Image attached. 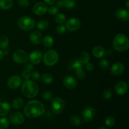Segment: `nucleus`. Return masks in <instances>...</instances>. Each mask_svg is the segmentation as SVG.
Masks as SVG:
<instances>
[{
  "instance_id": "f257e3e1",
  "label": "nucleus",
  "mask_w": 129,
  "mask_h": 129,
  "mask_svg": "<svg viewBox=\"0 0 129 129\" xmlns=\"http://www.w3.org/2000/svg\"><path fill=\"white\" fill-rule=\"evenodd\" d=\"M45 112V107L41 102L31 100L28 102L24 108V113L30 118L40 117Z\"/></svg>"
},
{
  "instance_id": "f03ea898",
  "label": "nucleus",
  "mask_w": 129,
  "mask_h": 129,
  "mask_svg": "<svg viewBox=\"0 0 129 129\" xmlns=\"http://www.w3.org/2000/svg\"><path fill=\"white\" fill-rule=\"evenodd\" d=\"M39 91V86L34 81L26 79L21 84V93L26 98H34L37 95Z\"/></svg>"
},
{
  "instance_id": "7ed1b4c3",
  "label": "nucleus",
  "mask_w": 129,
  "mask_h": 129,
  "mask_svg": "<svg viewBox=\"0 0 129 129\" xmlns=\"http://www.w3.org/2000/svg\"><path fill=\"white\" fill-rule=\"evenodd\" d=\"M113 46L117 51H127L129 47V40L127 36L123 34H118L114 37L113 40Z\"/></svg>"
},
{
  "instance_id": "20e7f679",
  "label": "nucleus",
  "mask_w": 129,
  "mask_h": 129,
  "mask_svg": "<svg viewBox=\"0 0 129 129\" xmlns=\"http://www.w3.org/2000/svg\"><path fill=\"white\" fill-rule=\"evenodd\" d=\"M59 54L55 50H49L43 56V61L47 66H53L59 61Z\"/></svg>"
},
{
  "instance_id": "39448f33",
  "label": "nucleus",
  "mask_w": 129,
  "mask_h": 129,
  "mask_svg": "<svg viewBox=\"0 0 129 129\" xmlns=\"http://www.w3.org/2000/svg\"><path fill=\"white\" fill-rule=\"evenodd\" d=\"M19 27L25 31H30L34 29L35 25V20L28 16H23L19 19L18 21Z\"/></svg>"
},
{
  "instance_id": "423d86ee",
  "label": "nucleus",
  "mask_w": 129,
  "mask_h": 129,
  "mask_svg": "<svg viewBox=\"0 0 129 129\" xmlns=\"http://www.w3.org/2000/svg\"><path fill=\"white\" fill-rule=\"evenodd\" d=\"M65 107V102L60 97L52 99L51 101V108L52 111L55 114H60L64 110Z\"/></svg>"
},
{
  "instance_id": "0eeeda50",
  "label": "nucleus",
  "mask_w": 129,
  "mask_h": 129,
  "mask_svg": "<svg viewBox=\"0 0 129 129\" xmlns=\"http://www.w3.org/2000/svg\"><path fill=\"white\" fill-rule=\"evenodd\" d=\"M12 58L15 62L23 64L26 62L28 60V54L25 50L18 49L15 51L12 55Z\"/></svg>"
},
{
  "instance_id": "6e6552de",
  "label": "nucleus",
  "mask_w": 129,
  "mask_h": 129,
  "mask_svg": "<svg viewBox=\"0 0 129 129\" xmlns=\"http://www.w3.org/2000/svg\"><path fill=\"white\" fill-rule=\"evenodd\" d=\"M82 118L85 122H89L93 120L96 115V110L91 107H86L82 111Z\"/></svg>"
},
{
  "instance_id": "1a4fd4ad",
  "label": "nucleus",
  "mask_w": 129,
  "mask_h": 129,
  "mask_svg": "<svg viewBox=\"0 0 129 129\" xmlns=\"http://www.w3.org/2000/svg\"><path fill=\"white\" fill-rule=\"evenodd\" d=\"M66 29H68L69 31H77L81 27L80 20L77 18H71L66 21Z\"/></svg>"
},
{
  "instance_id": "9d476101",
  "label": "nucleus",
  "mask_w": 129,
  "mask_h": 129,
  "mask_svg": "<svg viewBox=\"0 0 129 129\" xmlns=\"http://www.w3.org/2000/svg\"><path fill=\"white\" fill-rule=\"evenodd\" d=\"M9 120L15 125H21L25 121V117L21 112H14L9 116Z\"/></svg>"
},
{
  "instance_id": "9b49d317",
  "label": "nucleus",
  "mask_w": 129,
  "mask_h": 129,
  "mask_svg": "<svg viewBox=\"0 0 129 129\" xmlns=\"http://www.w3.org/2000/svg\"><path fill=\"white\" fill-rule=\"evenodd\" d=\"M22 84L21 78L19 76L14 75L10 77L7 81V86L10 89H15L18 88Z\"/></svg>"
},
{
  "instance_id": "f8f14e48",
  "label": "nucleus",
  "mask_w": 129,
  "mask_h": 129,
  "mask_svg": "<svg viewBox=\"0 0 129 129\" xmlns=\"http://www.w3.org/2000/svg\"><path fill=\"white\" fill-rule=\"evenodd\" d=\"M48 10L47 5L44 3L39 2L37 3L33 6V12L38 16H42L45 15Z\"/></svg>"
},
{
  "instance_id": "ddd939ff",
  "label": "nucleus",
  "mask_w": 129,
  "mask_h": 129,
  "mask_svg": "<svg viewBox=\"0 0 129 129\" xmlns=\"http://www.w3.org/2000/svg\"><path fill=\"white\" fill-rule=\"evenodd\" d=\"M28 59L33 64H38L43 59V54L40 50H34L28 55Z\"/></svg>"
},
{
  "instance_id": "4468645a",
  "label": "nucleus",
  "mask_w": 129,
  "mask_h": 129,
  "mask_svg": "<svg viewBox=\"0 0 129 129\" xmlns=\"http://www.w3.org/2000/svg\"><path fill=\"white\" fill-rule=\"evenodd\" d=\"M63 84L69 89H73L76 87L77 81L71 76H66L63 79Z\"/></svg>"
},
{
  "instance_id": "2eb2a0df",
  "label": "nucleus",
  "mask_w": 129,
  "mask_h": 129,
  "mask_svg": "<svg viewBox=\"0 0 129 129\" xmlns=\"http://www.w3.org/2000/svg\"><path fill=\"white\" fill-rule=\"evenodd\" d=\"M30 40L34 45H39L42 41V35L39 30H34L30 34Z\"/></svg>"
},
{
  "instance_id": "dca6fc26",
  "label": "nucleus",
  "mask_w": 129,
  "mask_h": 129,
  "mask_svg": "<svg viewBox=\"0 0 129 129\" xmlns=\"http://www.w3.org/2000/svg\"><path fill=\"white\" fill-rule=\"evenodd\" d=\"M115 91L118 95H123L128 91V84L124 81H120L115 86Z\"/></svg>"
},
{
  "instance_id": "f3484780",
  "label": "nucleus",
  "mask_w": 129,
  "mask_h": 129,
  "mask_svg": "<svg viewBox=\"0 0 129 129\" xmlns=\"http://www.w3.org/2000/svg\"><path fill=\"white\" fill-rule=\"evenodd\" d=\"M115 16L118 20L122 21H128L129 20V11L128 10L120 8L115 11Z\"/></svg>"
},
{
  "instance_id": "a211bd4d",
  "label": "nucleus",
  "mask_w": 129,
  "mask_h": 129,
  "mask_svg": "<svg viewBox=\"0 0 129 129\" xmlns=\"http://www.w3.org/2000/svg\"><path fill=\"white\" fill-rule=\"evenodd\" d=\"M110 71L114 76L121 75L124 72V66L121 62H116L112 65Z\"/></svg>"
},
{
  "instance_id": "6ab92c4d",
  "label": "nucleus",
  "mask_w": 129,
  "mask_h": 129,
  "mask_svg": "<svg viewBox=\"0 0 129 129\" xmlns=\"http://www.w3.org/2000/svg\"><path fill=\"white\" fill-rule=\"evenodd\" d=\"M92 54L96 58L100 59L105 55V50L102 46H99V45L95 46L94 47H93V50H92Z\"/></svg>"
},
{
  "instance_id": "aec40b11",
  "label": "nucleus",
  "mask_w": 129,
  "mask_h": 129,
  "mask_svg": "<svg viewBox=\"0 0 129 129\" xmlns=\"http://www.w3.org/2000/svg\"><path fill=\"white\" fill-rule=\"evenodd\" d=\"M11 110L10 105L7 102H0V116L4 117L8 114Z\"/></svg>"
},
{
  "instance_id": "412c9836",
  "label": "nucleus",
  "mask_w": 129,
  "mask_h": 129,
  "mask_svg": "<svg viewBox=\"0 0 129 129\" xmlns=\"http://www.w3.org/2000/svg\"><path fill=\"white\" fill-rule=\"evenodd\" d=\"M13 5V0H0V9L7 10L11 8Z\"/></svg>"
},
{
  "instance_id": "4be33fe9",
  "label": "nucleus",
  "mask_w": 129,
  "mask_h": 129,
  "mask_svg": "<svg viewBox=\"0 0 129 129\" xmlns=\"http://www.w3.org/2000/svg\"><path fill=\"white\" fill-rule=\"evenodd\" d=\"M78 60L82 64H86L89 61L90 59V55L86 52H83L79 54V57H78Z\"/></svg>"
},
{
  "instance_id": "5701e85b",
  "label": "nucleus",
  "mask_w": 129,
  "mask_h": 129,
  "mask_svg": "<svg viewBox=\"0 0 129 129\" xmlns=\"http://www.w3.org/2000/svg\"><path fill=\"white\" fill-rule=\"evenodd\" d=\"M24 104V100L22 98L18 97L15 98L12 102V107L15 110L20 109Z\"/></svg>"
},
{
  "instance_id": "b1692460",
  "label": "nucleus",
  "mask_w": 129,
  "mask_h": 129,
  "mask_svg": "<svg viewBox=\"0 0 129 129\" xmlns=\"http://www.w3.org/2000/svg\"><path fill=\"white\" fill-rule=\"evenodd\" d=\"M9 39L7 36L5 35H3L0 36V48L1 49H7L9 46Z\"/></svg>"
},
{
  "instance_id": "393cba45",
  "label": "nucleus",
  "mask_w": 129,
  "mask_h": 129,
  "mask_svg": "<svg viewBox=\"0 0 129 129\" xmlns=\"http://www.w3.org/2000/svg\"><path fill=\"white\" fill-rule=\"evenodd\" d=\"M42 42L45 47L50 48L52 47L53 44H54V39L51 36L47 35L44 39H42Z\"/></svg>"
},
{
  "instance_id": "a878e982",
  "label": "nucleus",
  "mask_w": 129,
  "mask_h": 129,
  "mask_svg": "<svg viewBox=\"0 0 129 129\" xmlns=\"http://www.w3.org/2000/svg\"><path fill=\"white\" fill-rule=\"evenodd\" d=\"M83 64H82L78 60V59H76V60H73L71 62L69 63L68 65V69L69 70H73V69H76L79 68H83Z\"/></svg>"
},
{
  "instance_id": "bb28decb",
  "label": "nucleus",
  "mask_w": 129,
  "mask_h": 129,
  "mask_svg": "<svg viewBox=\"0 0 129 129\" xmlns=\"http://www.w3.org/2000/svg\"><path fill=\"white\" fill-rule=\"evenodd\" d=\"M53 80H54V78H53L52 75L49 73H46L41 77L42 82L45 84H50L52 83Z\"/></svg>"
},
{
  "instance_id": "cd10ccee",
  "label": "nucleus",
  "mask_w": 129,
  "mask_h": 129,
  "mask_svg": "<svg viewBox=\"0 0 129 129\" xmlns=\"http://www.w3.org/2000/svg\"><path fill=\"white\" fill-rule=\"evenodd\" d=\"M37 27L40 30H45L49 27V23L46 20H40L37 23Z\"/></svg>"
},
{
  "instance_id": "c85d7f7f",
  "label": "nucleus",
  "mask_w": 129,
  "mask_h": 129,
  "mask_svg": "<svg viewBox=\"0 0 129 129\" xmlns=\"http://www.w3.org/2000/svg\"><path fill=\"white\" fill-rule=\"evenodd\" d=\"M66 16L64 14L61 13H57L55 15V20L58 24H63L66 21Z\"/></svg>"
},
{
  "instance_id": "c756f323",
  "label": "nucleus",
  "mask_w": 129,
  "mask_h": 129,
  "mask_svg": "<svg viewBox=\"0 0 129 129\" xmlns=\"http://www.w3.org/2000/svg\"><path fill=\"white\" fill-rule=\"evenodd\" d=\"M69 122L73 125L79 126L81 124V120L80 118L76 115H73L69 118Z\"/></svg>"
},
{
  "instance_id": "7c9ffc66",
  "label": "nucleus",
  "mask_w": 129,
  "mask_h": 129,
  "mask_svg": "<svg viewBox=\"0 0 129 129\" xmlns=\"http://www.w3.org/2000/svg\"><path fill=\"white\" fill-rule=\"evenodd\" d=\"M76 74L77 78L80 80H83L86 77V73L83 68H79L75 69Z\"/></svg>"
},
{
  "instance_id": "2f4dec72",
  "label": "nucleus",
  "mask_w": 129,
  "mask_h": 129,
  "mask_svg": "<svg viewBox=\"0 0 129 129\" xmlns=\"http://www.w3.org/2000/svg\"><path fill=\"white\" fill-rule=\"evenodd\" d=\"M10 122L8 119L5 117L0 118V129H6L8 127Z\"/></svg>"
},
{
  "instance_id": "473e14b6",
  "label": "nucleus",
  "mask_w": 129,
  "mask_h": 129,
  "mask_svg": "<svg viewBox=\"0 0 129 129\" xmlns=\"http://www.w3.org/2000/svg\"><path fill=\"white\" fill-rule=\"evenodd\" d=\"M62 1L64 3V6H65L66 8L72 9L75 6V0H62Z\"/></svg>"
},
{
  "instance_id": "72a5a7b5",
  "label": "nucleus",
  "mask_w": 129,
  "mask_h": 129,
  "mask_svg": "<svg viewBox=\"0 0 129 129\" xmlns=\"http://www.w3.org/2000/svg\"><path fill=\"white\" fill-rule=\"evenodd\" d=\"M42 98L45 100L47 102H49V101L52 100L53 98V94L50 91H45L44 93H42Z\"/></svg>"
},
{
  "instance_id": "f704fd0d",
  "label": "nucleus",
  "mask_w": 129,
  "mask_h": 129,
  "mask_svg": "<svg viewBox=\"0 0 129 129\" xmlns=\"http://www.w3.org/2000/svg\"><path fill=\"white\" fill-rule=\"evenodd\" d=\"M99 65L102 69L106 70V69H108V67H109V62H108V61L106 59L102 58V59L99 60Z\"/></svg>"
},
{
  "instance_id": "c9c22d12",
  "label": "nucleus",
  "mask_w": 129,
  "mask_h": 129,
  "mask_svg": "<svg viewBox=\"0 0 129 129\" xmlns=\"http://www.w3.org/2000/svg\"><path fill=\"white\" fill-rule=\"evenodd\" d=\"M105 125L107 127H113L115 125V118H113V117H108L105 119Z\"/></svg>"
},
{
  "instance_id": "e433bc0d",
  "label": "nucleus",
  "mask_w": 129,
  "mask_h": 129,
  "mask_svg": "<svg viewBox=\"0 0 129 129\" xmlns=\"http://www.w3.org/2000/svg\"><path fill=\"white\" fill-rule=\"evenodd\" d=\"M112 92L110 89H107L104 90L102 93V96L105 100H110L112 97Z\"/></svg>"
},
{
  "instance_id": "4c0bfd02",
  "label": "nucleus",
  "mask_w": 129,
  "mask_h": 129,
  "mask_svg": "<svg viewBox=\"0 0 129 129\" xmlns=\"http://www.w3.org/2000/svg\"><path fill=\"white\" fill-rule=\"evenodd\" d=\"M47 11L50 15H55L58 13V8L57 6H50L48 8Z\"/></svg>"
},
{
  "instance_id": "58836bf2",
  "label": "nucleus",
  "mask_w": 129,
  "mask_h": 129,
  "mask_svg": "<svg viewBox=\"0 0 129 129\" xmlns=\"http://www.w3.org/2000/svg\"><path fill=\"white\" fill-rule=\"evenodd\" d=\"M30 78L33 79L34 81H36L39 80L40 79V74L39 72L37 71H34L31 73V76Z\"/></svg>"
},
{
  "instance_id": "ea45409f",
  "label": "nucleus",
  "mask_w": 129,
  "mask_h": 129,
  "mask_svg": "<svg viewBox=\"0 0 129 129\" xmlns=\"http://www.w3.org/2000/svg\"><path fill=\"white\" fill-rule=\"evenodd\" d=\"M57 32L59 34H63L64 33L66 32V27L65 25H60L59 26H57Z\"/></svg>"
},
{
  "instance_id": "a19ab883",
  "label": "nucleus",
  "mask_w": 129,
  "mask_h": 129,
  "mask_svg": "<svg viewBox=\"0 0 129 129\" xmlns=\"http://www.w3.org/2000/svg\"><path fill=\"white\" fill-rule=\"evenodd\" d=\"M18 4L21 7L26 8L30 5L28 0H18Z\"/></svg>"
},
{
  "instance_id": "79ce46f5",
  "label": "nucleus",
  "mask_w": 129,
  "mask_h": 129,
  "mask_svg": "<svg viewBox=\"0 0 129 129\" xmlns=\"http://www.w3.org/2000/svg\"><path fill=\"white\" fill-rule=\"evenodd\" d=\"M21 76L25 80L26 79H30V76H31V72L24 70L21 73Z\"/></svg>"
},
{
  "instance_id": "37998d69",
  "label": "nucleus",
  "mask_w": 129,
  "mask_h": 129,
  "mask_svg": "<svg viewBox=\"0 0 129 129\" xmlns=\"http://www.w3.org/2000/svg\"><path fill=\"white\" fill-rule=\"evenodd\" d=\"M33 69H34V65L32 63H27L24 66V70L27 71L31 72Z\"/></svg>"
},
{
  "instance_id": "c03bdc74",
  "label": "nucleus",
  "mask_w": 129,
  "mask_h": 129,
  "mask_svg": "<svg viewBox=\"0 0 129 129\" xmlns=\"http://www.w3.org/2000/svg\"><path fill=\"white\" fill-rule=\"evenodd\" d=\"M86 69L88 71H92L94 69V65H93V63L88 62V63L86 64Z\"/></svg>"
},
{
  "instance_id": "a18cd8bd",
  "label": "nucleus",
  "mask_w": 129,
  "mask_h": 129,
  "mask_svg": "<svg viewBox=\"0 0 129 129\" xmlns=\"http://www.w3.org/2000/svg\"><path fill=\"white\" fill-rule=\"evenodd\" d=\"M56 6L59 8H61L64 6V3H63L62 0H59L56 2Z\"/></svg>"
},
{
  "instance_id": "49530a36",
  "label": "nucleus",
  "mask_w": 129,
  "mask_h": 129,
  "mask_svg": "<svg viewBox=\"0 0 129 129\" xmlns=\"http://www.w3.org/2000/svg\"><path fill=\"white\" fill-rule=\"evenodd\" d=\"M45 4L48 5H52L55 3V0H44Z\"/></svg>"
},
{
  "instance_id": "de8ad7c7",
  "label": "nucleus",
  "mask_w": 129,
  "mask_h": 129,
  "mask_svg": "<svg viewBox=\"0 0 129 129\" xmlns=\"http://www.w3.org/2000/svg\"><path fill=\"white\" fill-rule=\"evenodd\" d=\"M4 55H5V54L3 52V50H0V61L3 59V58L4 57Z\"/></svg>"
},
{
  "instance_id": "09e8293b",
  "label": "nucleus",
  "mask_w": 129,
  "mask_h": 129,
  "mask_svg": "<svg viewBox=\"0 0 129 129\" xmlns=\"http://www.w3.org/2000/svg\"><path fill=\"white\" fill-rule=\"evenodd\" d=\"M126 7H127V10L129 9V0H127V3H126Z\"/></svg>"
},
{
  "instance_id": "8fccbe9b",
  "label": "nucleus",
  "mask_w": 129,
  "mask_h": 129,
  "mask_svg": "<svg viewBox=\"0 0 129 129\" xmlns=\"http://www.w3.org/2000/svg\"><path fill=\"white\" fill-rule=\"evenodd\" d=\"M97 129H108V128H107V127H99V128H97Z\"/></svg>"
}]
</instances>
